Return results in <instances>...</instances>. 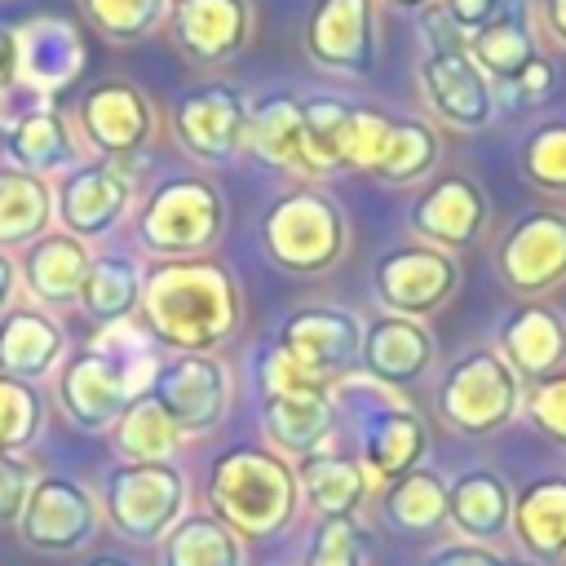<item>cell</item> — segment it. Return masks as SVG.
I'll list each match as a JSON object with an SVG mask.
<instances>
[{"instance_id":"cell-44","label":"cell","mask_w":566,"mask_h":566,"mask_svg":"<svg viewBox=\"0 0 566 566\" xmlns=\"http://www.w3.org/2000/svg\"><path fill=\"white\" fill-rule=\"evenodd\" d=\"M522 411L535 420V429H544L553 442L566 447V371L531 380V389L522 394Z\"/></svg>"},{"instance_id":"cell-33","label":"cell","mask_w":566,"mask_h":566,"mask_svg":"<svg viewBox=\"0 0 566 566\" xmlns=\"http://www.w3.org/2000/svg\"><path fill=\"white\" fill-rule=\"evenodd\" d=\"M296 464V486H301V504L314 509V517H327V513H358L371 495V478L367 469L358 464L354 451H336V447H323L314 455H301L292 460Z\"/></svg>"},{"instance_id":"cell-25","label":"cell","mask_w":566,"mask_h":566,"mask_svg":"<svg viewBox=\"0 0 566 566\" xmlns=\"http://www.w3.org/2000/svg\"><path fill=\"white\" fill-rule=\"evenodd\" d=\"M66 354H71V340H66V327L57 323L53 310L31 305V301H13L0 314V371L4 376L40 385L62 367Z\"/></svg>"},{"instance_id":"cell-30","label":"cell","mask_w":566,"mask_h":566,"mask_svg":"<svg viewBox=\"0 0 566 566\" xmlns=\"http://www.w3.org/2000/svg\"><path fill=\"white\" fill-rule=\"evenodd\" d=\"M447 526L469 544H500L513 531V491L495 469H464L447 482Z\"/></svg>"},{"instance_id":"cell-43","label":"cell","mask_w":566,"mask_h":566,"mask_svg":"<svg viewBox=\"0 0 566 566\" xmlns=\"http://www.w3.org/2000/svg\"><path fill=\"white\" fill-rule=\"evenodd\" d=\"M517 168L535 190L566 195V124H535L517 146Z\"/></svg>"},{"instance_id":"cell-6","label":"cell","mask_w":566,"mask_h":566,"mask_svg":"<svg viewBox=\"0 0 566 566\" xmlns=\"http://www.w3.org/2000/svg\"><path fill=\"white\" fill-rule=\"evenodd\" d=\"M256 239L274 270L292 279H318L345 261L349 221L345 208L323 186H296L265 203Z\"/></svg>"},{"instance_id":"cell-50","label":"cell","mask_w":566,"mask_h":566,"mask_svg":"<svg viewBox=\"0 0 566 566\" xmlns=\"http://www.w3.org/2000/svg\"><path fill=\"white\" fill-rule=\"evenodd\" d=\"M18 261H13V252H0V314L18 301Z\"/></svg>"},{"instance_id":"cell-5","label":"cell","mask_w":566,"mask_h":566,"mask_svg":"<svg viewBox=\"0 0 566 566\" xmlns=\"http://www.w3.org/2000/svg\"><path fill=\"white\" fill-rule=\"evenodd\" d=\"M332 398H336V411L349 416L354 455L367 469L371 486H389L394 478L424 464L429 429L398 389H385L363 371H354L340 385H332Z\"/></svg>"},{"instance_id":"cell-15","label":"cell","mask_w":566,"mask_h":566,"mask_svg":"<svg viewBox=\"0 0 566 566\" xmlns=\"http://www.w3.org/2000/svg\"><path fill=\"white\" fill-rule=\"evenodd\" d=\"M274 345L318 385H340L345 376L358 371V349H363V318L349 305L336 301H310L283 314L274 327Z\"/></svg>"},{"instance_id":"cell-41","label":"cell","mask_w":566,"mask_h":566,"mask_svg":"<svg viewBox=\"0 0 566 566\" xmlns=\"http://www.w3.org/2000/svg\"><path fill=\"white\" fill-rule=\"evenodd\" d=\"M172 0H80V13L111 44H137L168 22Z\"/></svg>"},{"instance_id":"cell-52","label":"cell","mask_w":566,"mask_h":566,"mask_svg":"<svg viewBox=\"0 0 566 566\" xmlns=\"http://www.w3.org/2000/svg\"><path fill=\"white\" fill-rule=\"evenodd\" d=\"M376 4H385V9H398V13H424V9H433L438 0H376Z\"/></svg>"},{"instance_id":"cell-20","label":"cell","mask_w":566,"mask_h":566,"mask_svg":"<svg viewBox=\"0 0 566 566\" xmlns=\"http://www.w3.org/2000/svg\"><path fill=\"white\" fill-rule=\"evenodd\" d=\"M495 274L522 301H539L566 283V208H531L509 221L495 243Z\"/></svg>"},{"instance_id":"cell-1","label":"cell","mask_w":566,"mask_h":566,"mask_svg":"<svg viewBox=\"0 0 566 566\" xmlns=\"http://www.w3.org/2000/svg\"><path fill=\"white\" fill-rule=\"evenodd\" d=\"M137 323L164 354H217L243 327V292L217 256L146 261Z\"/></svg>"},{"instance_id":"cell-11","label":"cell","mask_w":566,"mask_h":566,"mask_svg":"<svg viewBox=\"0 0 566 566\" xmlns=\"http://www.w3.org/2000/svg\"><path fill=\"white\" fill-rule=\"evenodd\" d=\"M133 199H137L133 164L80 159L75 168L53 177V226L93 248L133 217Z\"/></svg>"},{"instance_id":"cell-17","label":"cell","mask_w":566,"mask_h":566,"mask_svg":"<svg viewBox=\"0 0 566 566\" xmlns=\"http://www.w3.org/2000/svg\"><path fill=\"white\" fill-rule=\"evenodd\" d=\"M460 287V261L429 243H398L371 261V296L380 314L429 318Z\"/></svg>"},{"instance_id":"cell-51","label":"cell","mask_w":566,"mask_h":566,"mask_svg":"<svg viewBox=\"0 0 566 566\" xmlns=\"http://www.w3.org/2000/svg\"><path fill=\"white\" fill-rule=\"evenodd\" d=\"M80 566H137L128 553H88Z\"/></svg>"},{"instance_id":"cell-27","label":"cell","mask_w":566,"mask_h":566,"mask_svg":"<svg viewBox=\"0 0 566 566\" xmlns=\"http://www.w3.org/2000/svg\"><path fill=\"white\" fill-rule=\"evenodd\" d=\"M248 155L274 172L318 177L305 146V128H301V93L270 88L248 102Z\"/></svg>"},{"instance_id":"cell-14","label":"cell","mask_w":566,"mask_h":566,"mask_svg":"<svg viewBox=\"0 0 566 566\" xmlns=\"http://www.w3.org/2000/svg\"><path fill=\"white\" fill-rule=\"evenodd\" d=\"M75 133L80 146L93 159H115V164H133L159 133V115L155 102L133 84V80H97L75 97Z\"/></svg>"},{"instance_id":"cell-18","label":"cell","mask_w":566,"mask_h":566,"mask_svg":"<svg viewBox=\"0 0 566 566\" xmlns=\"http://www.w3.org/2000/svg\"><path fill=\"white\" fill-rule=\"evenodd\" d=\"M172 142L195 164H234L248 155V97L226 80H203L172 102Z\"/></svg>"},{"instance_id":"cell-21","label":"cell","mask_w":566,"mask_h":566,"mask_svg":"<svg viewBox=\"0 0 566 566\" xmlns=\"http://www.w3.org/2000/svg\"><path fill=\"white\" fill-rule=\"evenodd\" d=\"M491 221V203H486V190L464 177V172H438L429 177L411 203H407V230L416 234V243H429V248H442L451 256L469 252L482 230Z\"/></svg>"},{"instance_id":"cell-37","label":"cell","mask_w":566,"mask_h":566,"mask_svg":"<svg viewBox=\"0 0 566 566\" xmlns=\"http://www.w3.org/2000/svg\"><path fill=\"white\" fill-rule=\"evenodd\" d=\"M53 230V181L0 164V252H22Z\"/></svg>"},{"instance_id":"cell-29","label":"cell","mask_w":566,"mask_h":566,"mask_svg":"<svg viewBox=\"0 0 566 566\" xmlns=\"http://www.w3.org/2000/svg\"><path fill=\"white\" fill-rule=\"evenodd\" d=\"M495 354L522 380H544L566 363V318L548 301H522L500 318Z\"/></svg>"},{"instance_id":"cell-4","label":"cell","mask_w":566,"mask_h":566,"mask_svg":"<svg viewBox=\"0 0 566 566\" xmlns=\"http://www.w3.org/2000/svg\"><path fill=\"white\" fill-rule=\"evenodd\" d=\"M226 234V195L203 172L159 177L133 212V243L146 261L212 256Z\"/></svg>"},{"instance_id":"cell-9","label":"cell","mask_w":566,"mask_h":566,"mask_svg":"<svg viewBox=\"0 0 566 566\" xmlns=\"http://www.w3.org/2000/svg\"><path fill=\"white\" fill-rule=\"evenodd\" d=\"M522 376L495 349H464L433 385V411L451 433L486 438L522 411Z\"/></svg>"},{"instance_id":"cell-13","label":"cell","mask_w":566,"mask_h":566,"mask_svg":"<svg viewBox=\"0 0 566 566\" xmlns=\"http://www.w3.org/2000/svg\"><path fill=\"white\" fill-rule=\"evenodd\" d=\"M13 531H18L22 548H31V553L75 557V553L93 548V539L102 535V500L80 478L40 473Z\"/></svg>"},{"instance_id":"cell-16","label":"cell","mask_w":566,"mask_h":566,"mask_svg":"<svg viewBox=\"0 0 566 566\" xmlns=\"http://www.w3.org/2000/svg\"><path fill=\"white\" fill-rule=\"evenodd\" d=\"M438 128L411 115H385L376 106H358L354 115V150L349 168L376 177L380 186H416L438 168Z\"/></svg>"},{"instance_id":"cell-48","label":"cell","mask_w":566,"mask_h":566,"mask_svg":"<svg viewBox=\"0 0 566 566\" xmlns=\"http://www.w3.org/2000/svg\"><path fill=\"white\" fill-rule=\"evenodd\" d=\"M504 4H509V0H438V9L451 18V27H455L460 35L482 31V27H486Z\"/></svg>"},{"instance_id":"cell-36","label":"cell","mask_w":566,"mask_h":566,"mask_svg":"<svg viewBox=\"0 0 566 566\" xmlns=\"http://www.w3.org/2000/svg\"><path fill=\"white\" fill-rule=\"evenodd\" d=\"M155 548L159 566H248V544L212 509H186Z\"/></svg>"},{"instance_id":"cell-31","label":"cell","mask_w":566,"mask_h":566,"mask_svg":"<svg viewBox=\"0 0 566 566\" xmlns=\"http://www.w3.org/2000/svg\"><path fill=\"white\" fill-rule=\"evenodd\" d=\"M469 57L482 66V75L491 80V88L500 93L504 84H513L539 53V40H535V22H531V9L522 0H509L482 31L469 35Z\"/></svg>"},{"instance_id":"cell-24","label":"cell","mask_w":566,"mask_h":566,"mask_svg":"<svg viewBox=\"0 0 566 566\" xmlns=\"http://www.w3.org/2000/svg\"><path fill=\"white\" fill-rule=\"evenodd\" d=\"M433 332L420 318H402V314H376L371 323H363V349H358V371L385 389H411L416 380H424V371L433 367Z\"/></svg>"},{"instance_id":"cell-10","label":"cell","mask_w":566,"mask_h":566,"mask_svg":"<svg viewBox=\"0 0 566 566\" xmlns=\"http://www.w3.org/2000/svg\"><path fill=\"white\" fill-rule=\"evenodd\" d=\"M0 150L4 164L35 172L44 181L62 177L84 159L75 119L53 97H35L22 84L0 93Z\"/></svg>"},{"instance_id":"cell-34","label":"cell","mask_w":566,"mask_h":566,"mask_svg":"<svg viewBox=\"0 0 566 566\" xmlns=\"http://www.w3.org/2000/svg\"><path fill=\"white\" fill-rule=\"evenodd\" d=\"M531 562L566 557V478H531L513 495V531Z\"/></svg>"},{"instance_id":"cell-8","label":"cell","mask_w":566,"mask_h":566,"mask_svg":"<svg viewBox=\"0 0 566 566\" xmlns=\"http://www.w3.org/2000/svg\"><path fill=\"white\" fill-rule=\"evenodd\" d=\"M102 522L128 544H159L190 504V482L177 460H119L102 482Z\"/></svg>"},{"instance_id":"cell-40","label":"cell","mask_w":566,"mask_h":566,"mask_svg":"<svg viewBox=\"0 0 566 566\" xmlns=\"http://www.w3.org/2000/svg\"><path fill=\"white\" fill-rule=\"evenodd\" d=\"M49 402L40 385L0 371V455H31V442L44 433Z\"/></svg>"},{"instance_id":"cell-23","label":"cell","mask_w":566,"mask_h":566,"mask_svg":"<svg viewBox=\"0 0 566 566\" xmlns=\"http://www.w3.org/2000/svg\"><path fill=\"white\" fill-rule=\"evenodd\" d=\"M18 35V84L35 97H53L75 88V80L84 75V35L71 18L62 13H35L22 27H13Z\"/></svg>"},{"instance_id":"cell-35","label":"cell","mask_w":566,"mask_h":566,"mask_svg":"<svg viewBox=\"0 0 566 566\" xmlns=\"http://www.w3.org/2000/svg\"><path fill=\"white\" fill-rule=\"evenodd\" d=\"M380 522L407 539H433L447 526V482L433 469H411L380 491Z\"/></svg>"},{"instance_id":"cell-2","label":"cell","mask_w":566,"mask_h":566,"mask_svg":"<svg viewBox=\"0 0 566 566\" xmlns=\"http://www.w3.org/2000/svg\"><path fill=\"white\" fill-rule=\"evenodd\" d=\"M164 363L155 336L133 318L102 327L97 340L71 349L53 371V398L80 433H111L133 398H142Z\"/></svg>"},{"instance_id":"cell-39","label":"cell","mask_w":566,"mask_h":566,"mask_svg":"<svg viewBox=\"0 0 566 566\" xmlns=\"http://www.w3.org/2000/svg\"><path fill=\"white\" fill-rule=\"evenodd\" d=\"M186 438L168 424V416L150 402V394L133 398L124 416L111 424V447L119 460H177V447Z\"/></svg>"},{"instance_id":"cell-12","label":"cell","mask_w":566,"mask_h":566,"mask_svg":"<svg viewBox=\"0 0 566 566\" xmlns=\"http://www.w3.org/2000/svg\"><path fill=\"white\" fill-rule=\"evenodd\" d=\"M146 394L186 442L208 438L234 402V371L221 354H164Z\"/></svg>"},{"instance_id":"cell-46","label":"cell","mask_w":566,"mask_h":566,"mask_svg":"<svg viewBox=\"0 0 566 566\" xmlns=\"http://www.w3.org/2000/svg\"><path fill=\"white\" fill-rule=\"evenodd\" d=\"M548 93H553V66H548V57H535L513 84H504V88L495 93V106L504 102V106H513V111H526V106H539Z\"/></svg>"},{"instance_id":"cell-53","label":"cell","mask_w":566,"mask_h":566,"mask_svg":"<svg viewBox=\"0 0 566 566\" xmlns=\"http://www.w3.org/2000/svg\"><path fill=\"white\" fill-rule=\"evenodd\" d=\"M509 566H544V562H531V557H509Z\"/></svg>"},{"instance_id":"cell-45","label":"cell","mask_w":566,"mask_h":566,"mask_svg":"<svg viewBox=\"0 0 566 566\" xmlns=\"http://www.w3.org/2000/svg\"><path fill=\"white\" fill-rule=\"evenodd\" d=\"M40 469L31 455H0V526H18Z\"/></svg>"},{"instance_id":"cell-22","label":"cell","mask_w":566,"mask_h":566,"mask_svg":"<svg viewBox=\"0 0 566 566\" xmlns=\"http://www.w3.org/2000/svg\"><path fill=\"white\" fill-rule=\"evenodd\" d=\"M164 27L181 62H190L195 71H217L248 49L252 0H172Z\"/></svg>"},{"instance_id":"cell-28","label":"cell","mask_w":566,"mask_h":566,"mask_svg":"<svg viewBox=\"0 0 566 566\" xmlns=\"http://www.w3.org/2000/svg\"><path fill=\"white\" fill-rule=\"evenodd\" d=\"M256 420L274 451H283L287 460H301V455L323 451L336 438L340 411H336L332 389H301V394L256 398Z\"/></svg>"},{"instance_id":"cell-26","label":"cell","mask_w":566,"mask_h":566,"mask_svg":"<svg viewBox=\"0 0 566 566\" xmlns=\"http://www.w3.org/2000/svg\"><path fill=\"white\" fill-rule=\"evenodd\" d=\"M13 261H18V283L31 296V305L62 310V305L80 301L84 274L93 265V248L80 243L75 234H66V230H44Z\"/></svg>"},{"instance_id":"cell-19","label":"cell","mask_w":566,"mask_h":566,"mask_svg":"<svg viewBox=\"0 0 566 566\" xmlns=\"http://www.w3.org/2000/svg\"><path fill=\"white\" fill-rule=\"evenodd\" d=\"M305 57L336 80H367L380 62L376 0H314L305 18Z\"/></svg>"},{"instance_id":"cell-47","label":"cell","mask_w":566,"mask_h":566,"mask_svg":"<svg viewBox=\"0 0 566 566\" xmlns=\"http://www.w3.org/2000/svg\"><path fill=\"white\" fill-rule=\"evenodd\" d=\"M424 566H509L504 553L486 548V544H469V539H455V544H442L424 557Z\"/></svg>"},{"instance_id":"cell-49","label":"cell","mask_w":566,"mask_h":566,"mask_svg":"<svg viewBox=\"0 0 566 566\" xmlns=\"http://www.w3.org/2000/svg\"><path fill=\"white\" fill-rule=\"evenodd\" d=\"M539 22H544V31L553 35V44L566 49V0H544Z\"/></svg>"},{"instance_id":"cell-32","label":"cell","mask_w":566,"mask_h":566,"mask_svg":"<svg viewBox=\"0 0 566 566\" xmlns=\"http://www.w3.org/2000/svg\"><path fill=\"white\" fill-rule=\"evenodd\" d=\"M142 274L146 265L124 252V248H97L93 252V265L84 274V287H80V314L97 327H115V323H133L137 318V305H142Z\"/></svg>"},{"instance_id":"cell-7","label":"cell","mask_w":566,"mask_h":566,"mask_svg":"<svg viewBox=\"0 0 566 566\" xmlns=\"http://www.w3.org/2000/svg\"><path fill=\"white\" fill-rule=\"evenodd\" d=\"M420 97L429 115L455 133H482L495 119V88L482 66L469 57V35L451 27V18L433 4L420 13Z\"/></svg>"},{"instance_id":"cell-42","label":"cell","mask_w":566,"mask_h":566,"mask_svg":"<svg viewBox=\"0 0 566 566\" xmlns=\"http://www.w3.org/2000/svg\"><path fill=\"white\" fill-rule=\"evenodd\" d=\"M371 539L358 522V513H327L314 517L305 548H301V566H367Z\"/></svg>"},{"instance_id":"cell-38","label":"cell","mask_w":566,"mask_h":566,"mask_svg":"<svg viewBox=\"0 0 566 566\" xmlns=\"http://www.w3.org/2000/svg\"><path fill=\"white\" fill-rule=\"evenodd\" d=\"M354 115H358V102H349V97H336V93H305L301 97V128H305V146H310L318 177L349 172Z\"/></svg>"},{"instance_id":"cell-3","label":"cell","mask_w":566,"mask_h":566,"mask_svg":"<svg viewBox=\"0 0 566 566\" xmlns=\"http://www.w3.org/2000/svg\"><path fill=\"white\" fill-rule=\"evenodd\" d=\"M208 509L243 539H274L301 513L296 464L270 442H234L208 464Z\"/></svg>"}]
</instances>
